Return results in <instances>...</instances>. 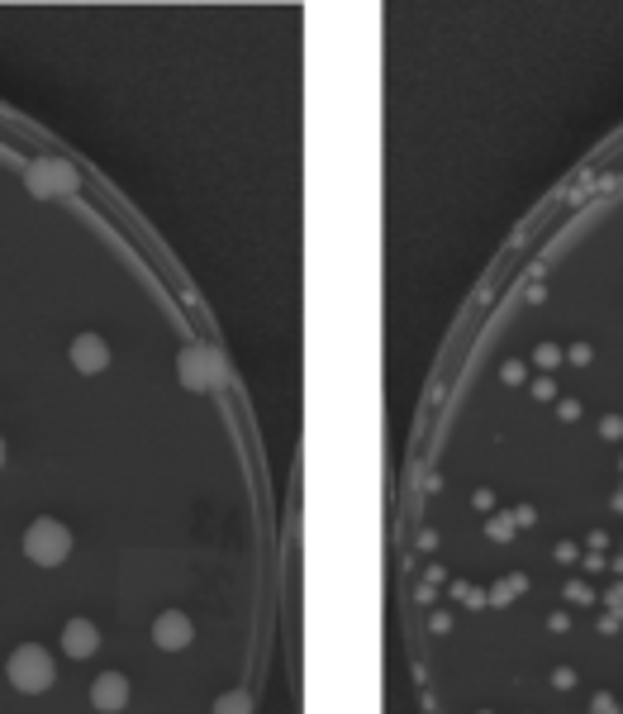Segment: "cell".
<instances>
[{
	"mask_svg": "<svg viewBox=\"0 0 623 714\" xmlns=\"http://www.w3.org/2000/svg\"><path fill=\"white\" fill-rule=\"evenodd\" d=\"M5 676H10L15 691L39 695L53 686V657H48V648H39V643H20V648L10 653V662H5Z\"/></svg>",
	"mask_w": 623,
	"mask_h": 714,
	"instance_id": "cell-1",
	"label": "cell"
},
{
	"mask_svg": "<svg viewBox=\"0 0 623 714\" xmlns=\"http://www.w3.org/2000/svg\"><path fill=\"white\" fill-rule=\"evenodd\" d=\"M72 553V529L58 519H34L29 534H24V557L39 562V567H58Z\"/></svg>",
	"mask_w": 623,
	"mask_h": 714,
	"instance_id": "cell-2",
	"label": "cell"
},
{
	"mask_svg": "<svg viewBox=\"0 0 623 714\" xmlns=\"http://www.w3.org/2000/svg\"><path fill=\"white\" fill-rule=\"evenodd\" d=\"M29 191H34V196L77 191V172H72L67 162H34V167H29Z\"/></svg>",
	"mask_w": 623,
	"mask_h": 714,
	"instance_id": "cell-3",
	"label": "cell"
},
{
	"mask_svg": "<svg viewBox=\"0 0 623 714\" xmlns=\"http://www.w3.org/2000/svg\"><path fill=\"white\" fill-rule=\"evenodd\" d=\"M72 367L86 372V377H91V372H105V367H110V348H105V338L81 334L77 343H72Z\"/></svg>",
	"mask_w": 623,
	"mask_h": 714,
	"instance_id": "cell-4",
	"label": "cell"
},
{
	"mask_svg": "<svg viewBox=\"0 0 623 714\" xmlns=\"http://www.w3.org/2000/svg\"><path fill=\"white\" fill-rule=\"evenodd\" d=\"M100 648V629L96 624H91V619H72V624H67V629H62V653L67 657H91Z\"/></svg>",
	"mask_w": 623,
	"mask_h": 714,
	"instance_id": "cell-5",
	"label": "cell"
},
{
	"mask_svg": "<svg viewBox=\"0 0 623 714\" xmlns=\"http://www.w3.org/2000/svg\"><path fill=\"white\" fill-rule=\"evenodd\" d=\"M124 700H129V681L119 672H105L91 681V705L96 710H124Z\"/></svg>",
	"mask_w": 623,
	"mask_h": 714,
	"instance_id": "cell-6",
	"label": "cell"
},
{
	"mask_svg": "<svg viewBox=\"0 0 623 714\" xmlns=\"http://www.w3.org/2000/svg\"><path fill=\"white\" fill-rule=\"evenodd\" d=\"M153 638L167 648V653H176V648H186V643H191V619L176 615V610H167V615L153 624Z\"/></svg>",
	"mask_w": 623,
	"mask_h": 714,
	"instance_id": "cell-7",
	"label": "cell"
},
{
	"mask_svg": "<svg viewBox=\"0 0 623 714\" xmlns=\"http://www.w3.org/2000/svg\"><path fill=\"white\" fill-rule=\"evenodd\" d=\"M205 367H210V357L200 353V348H191V353L181 357V377H186V386H195V391H200V386L210 381V372H205Z\"/></svg>",
	"mask_w": 623,
	"mask_h": 714,
	"instance_id": "cell-8",
	"label": "cell"
},
{
	"mask_svg": "<svg viewBox=\"0 0 623 714\" xmlns=\"http://www.w3.org/2000/svg\"><path fill=\"white\" fill-rule=\"evenodd\" d=\"M215 714H248V695H243V691L224 695V700L215 705Z\"/></svg>",
	"mask_w": 623,
	"mask_h": 714,
	"instance_id": "cell-9",
	"label": "cell"
},
{
	"mask_svg": "<svg viewBox=\"0 0 623 714\" xmlns=\"http://www.w3.org/2000/svg\"><path fill=\"white\" fill-rule=\"evenodd\" d=\"M0 467H5V438H0Z\"/></svg>",
	"mask_w": 623,
	"mask_h": 714,
	"instance_id": "cell-10",
	"label": "cell"
}]
</instances>
